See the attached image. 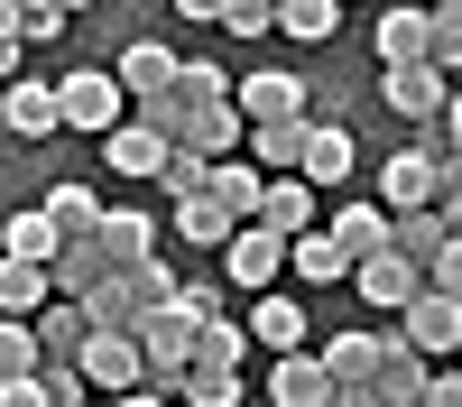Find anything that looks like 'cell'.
Returning a JSON list of instances; mask_svg holds the SVG:
<instances>
[{"label": "cell", "mask_w": 462, "mask_h": 407, "mask_svg": "<svg viewBox=\"0 0 462 407\" xmlns=\"http://www.w3.org/2000/svg\"><path fill=\"white\" fill-rule=\"evenodd\" d=\"M435 195H444V148L435 139L379 158V213H435Z\"/></svg>", "instance_id": "6da1fadb"}, {"label": "cell", "mask_w": 462, "mask_h": 407, "mask_svg": "<svg viewBox=\"0 0 462 407\" xmlns=\"http://www.w3.org/2000/svg\"><path fill=\"white\" fill-rule=\"evenodd\" d=\"M56 111H65V130H93V139H111L130 121V93L111 84V65H74L65 84H56Z\"/></svg>", "instance_id": "7a4b0ae2"}, {"label": "cell", "mask_w": 462, "mask_h": 407, "mask_svg": "<svg viewBox=\"0 0 462 407\" xmlns=\"http://www.w3.org/2000/svg\"><path fill=\"white\" fill-rule=\"evenodd\" d=\"M231 111H241L250 130H268V121H315V84H296V74H250V84H231Z\"/></svg>", "instance_id": "3957f363"}, {"label": "cell", "mask_w": 462, "mask_h": 407, "mask_svg": "<svg viewBox=\"0 0 462 407\" xmlns=\"http://www.w3.org/2000/svg\"><path fill=\"white\" fill-rule=\"evenodd\" d=\"M222 278L250 287V296H268V287L287 278V241L268 232V222H241V232H231V250H222Z\"/></svg>", "instance_id": "277c9868"}, {"label": "cell", "mask_w": 462, "mask_h": 407, "mask_svg": "<svg viewBox=\"0 0 462 407\" xmlns=\"http://www.w3.org/2000/svg\"><path fill=\"white\" fill-rule=\"evenodd\" d=\"M398 333H407L416 361H462V306H453V296H435V287L398 315Z\"/></svg>", "instance_id": "5b68a950"}, {"label": "cell", "mask_w": 462, "mask_h": 407, "mask_svg": "<svg viewBox=\"0 0 462 407\" xmlns=\"http://www.w3.org/2000/svg\"><path fill=\"white\" fill-rule=\"evenodd\" d=\"M352 287H361V306H370V315H389V324H398L416 296H426V269H407L398 250H379V259H361V269H352Z\"/></svg>", "instance_id": "8992f818"}, {"label": "cell", "mask_w": 462, "mask_h": 407, "mask_svg": "<svg viewBox=\"0 0 462 407\" xmlns=\"http://www.w3.org/2000/svg\"><path fill=\"white\" fill-rule=\"evenodd\" d=\"M426 370H435V361H416V352H407V333L389 324V333H379V361H370V398H379V407H416Z\"/></svg>", "instance_id": "52a82bcc"}, {"label": "cell", "mask_w": 462, "mask_h": 407, "mask_svg": "<svg viewBox=\"0 0 462 407\" xmlns=\"http://www.w3.org/2000/svg\"><path fill=\"white\" fill-rule=\"evenodd\" d=\"M74 370H84L93 398H130V389H139V343H130V333H93Z\"/></svg>", "instance_id": "ba28073f"}, {"label": "cell", "mask_w": 462, "mask_h": 407, "mask_svg": "<svg viewBox=\"0 0 462 407\" xmlns=\"http://www.w3.org/2000/svg\"><path fill=\"white\" fill-rule=\"evenodd\" d=\"M176 65H185V56H167L158 37H130L121 65H111V84H121V93H130V111H139V102H158V93L176 84Z\"/></svg>", "instance_id": "9c48e42d"}, {"label": "cell", "mask_w": 462, "mask_h": 407, "mask_svg": "<svg viewBox=\"0 0 462 407\" xmlns=\"http://www.w3.org/2000/svg\"><path fill=\"white\" fill-rule=\"evenodd\" d=\"M241 333H250V343H268V352H305V296H278V287H268V296H250V315H241Z\"/></svg>", "instance_id": "30bf717a"}, {"label": "cell", "mask_w": 462, "mask_h": 407, "mask_svg": "<svg viewBox=\"0 0 462 407\" xmlns=\"http://www.w3.org/2000/svg\"><path fill=\"white\" fill-rule=\"evenodd\" d=\"M0 130H10V139H56V130H65V111H56V84L19 74V84L0 93Z\"/></svg>", "instance_id": "8fae6325"}, {"label": "cell", "mask_w": 462, "mask_h": 407, "mask_svg": "<svg viewBox=\"0 0 462 407\" xmlns=\"http://www.w3.org/2000/svg\"><path fill=\"white\" fill-rule=\"evenodd\" d=\"M352 167H361V148H352V130H342V121H315V130H305V185H315V195H324V185H352Z\"/></svg>", "instance_id": "7c38bea8"}, {"label": "cell", "mask_w": 462, "mask_h": 407, "mask_svg": "<svg viewBox=\"0 0 462 407\" xmlns=\"http://www.w3.org/2000/svg\"><path fill=\"white\" fill-rule=\"evenodd\" d=\"M241 139H250V121H241L231 102H213V111H195V121H185V139H176V148H195L204 167H231V158H241Z\"/></svg>", "instance_id": "4fadbf2b"}, {"label": "cell", "mask_w": 462, "mask_h": 407, "mask_svg": "<svg viewBox=\"0 0 462 407\" xmlns=\"http://www.w3.org/2000/svg\"><path fill=\"white\" fill-rule=\"evenodd\" d=\"M259 222H268L278 241H305V232H315V185H305V176H268Z\"/></svg>", "instance_id": "5bb4252c"}, {"label": "cell", "mask_w": 462, "mask_h": 407, "mask_svg": "<svg viewBox=\"0 0 462 407\" xmlns=\"http://www.w3.org/2000/svg\"><path fill=\"white\" fill-rule=\"evenodd\" d=\"M56 250H65V232H56V222L37 213V204L0 222V259H19V269H56Z\"/></svg>", "instance_id": "9a60e30c"}, {"label": "cell", "mask_w": 462, "mask_h": 407, "mask_svg": "<svg viewBox=\"0 0 462 407\" xmlns=\"http://www.w3.org/2000/svg\"><path fill=\"white\" fill-rule=\"evenodd\" d=\"M379 93H389V111H407V121H444V102H453V84L435 65H407V74H379Z\"/></svg>", "instance_id": "2e32d148"}, {"label": "cell", "mask_w": 462, "mask_h": 407, "mask_svg": "<svg viewBox=\"0 0 462 407\" xmlns=\"http://www.w3.org/2000/svg\"><path fill=\"white\" fill-rule=\"evenodd\" d=\"M370 47H379V74H407V65H426V10H379Z\"/></svg>", "instance_id": "e0dca14e"}, {"label": "cell", "mask_w": 462, "mask_h": 407, "mask_svg": "<svg viewBox=\"0 0 462 407\" xmlns=\"http://www.w3.org/2000/svg\"><path fill=\"white\" fill-rule=\"evenodd\" d=\"M305 130H315V121H268V130L241 139V158H250L259 176H296V167H305Z\"/></svg>", "instance_id": "ac0fdd59"}, {"label": "cell", "mask_w": 462, "mask_h": 407, "mask_svg": "<svg viewBox=\"0 0 462 407\" xmlns=\"http://www.w3.org/2000/svg\"><path fill=\"white\" fill-rule=\"evenodd\" d=\"M28 333H37V370H47V361H84V343H93V324H84V306H65V296H56V306L37 315Z\"/></svg>", "instance_id": "d6986e66"}, {"label": "cell", "mask_w": 462, "mask_h": 407, "mask_svg": "<svg viewBox=\"0 0 462 407\" xmlns=\"http://www.w3.org/2000/svg\"><path fill=\"white\" fill-rule=\"evenodd\" d=\"M37 213H47V222H56V232H65V241H93L111 204L93 195V185H74V176H65V185H47V204H37Z\"/></svg>", "instance_id": "ffe728a7"}, {"label": "cell", "mask_w": 462, "mask_h": 407, "mask_svg": "<svg viewBox=\"0 0 462 407\" xmlns=\"http://www.w3.org/2000/svg\"><path fill=\"white\" fill-rule=\"evenodd\" d=\"M287 269H296V287H342V278H352V259H342V241L315 222L305 241H287Z\"/></svg>", "instance_id": "44dd1931"}, {"label": "cell", "mask_w": 462, "mask_h": 407, "mask_svg": "<svg viewBox=\"0 0 462 407\" xmlns=\"http://www.w3.org/2000/svg\"><path fill=\"white\" fill-rule=\"evenodd\" d=\"M102 278H111V259H102V241H65V250H56V269H47V287L65 296V306H84V296H93Z\"/></svg>", "instance_id": "7402d4cb"}, {"label": "cell", "mask_w": 462, "mask_h": 407, "mask_svg": "<svg viewBox=\"0 0 462 407\" xmlns=\"http://www.w3.org/2000/svg\"><path fill=\"white\" fill-rule=\"evenodd\" d=\"M268 398H278V407H333V380H324L315 352H287L278 370H268Z\"/></svg>", "instance_id": "603a6c76"}, {"label": "cell", "mask_w": 462, "mask_h": 407, "mask_svg": "<svg viewBox=\"0 0 462 407\" xmlns=\"http://www.w3.org/2000/svg\"><path fill=\"white\" fill-rule=\"evenodd\" d=\"M47 306H56L47 269H19V259H0V324H37Z\"/></svg>", "instance_id": "cb8c5ba5"}, {"label": "cell", "mask_w": 462, "mask_h": 407, "mask_svg": "<svg viewBox=\"0 0 462 407\" xmlns=\"http://www.w3.org/2000/svg\"><path fill=\"white\" fill-rule=\"evenodd\" d=\"M241 352H250V333L222 315V324L195 333V370H185V380H241Z\"/></svg>", "instance_id": "d4e9b609"}, {"label": "cell", "mask_w": 462, "mask_h": 407, "mask_svg": "<svg viewBox=\"0 0 462 407\" xmlns=\"http://www.w3.org/2000/svg\"><path fill=\"white\" fill-rule=\"evenodd\" d=\"M324 232H333V241H342V259L361 269V259H379V250H389V213H379V204H342Z\"/></svg>", "instance_id": "484cf974"}, {"label": "cell", "mask_w": 462, "mask_h": 407, "mask_svg": "<svg viewBox=\"0 0 462 407\" xmlns=\"http://www.w3.org/2000/svg\"><path fill=\"white\" fill-rule=\"evenodd\" d=\"M102 259H111V278L121 269H139V259H158V232H148V213H102Z\"/></svg>", "instance_id": "4316f807"}, {"label": "cell", "mask_w": 462, "mask_h": 407, "mask_svg": "<svg viewBox=\"0 0 462 407\" xmlns=\"http://www.w3.org/2000/svg\"><path fill=\"white\" fill-rule=\"evenodd\" d=\"M102 167H111V176H148V185H158V167H167V139H148L139 121H121V130L102 139Z\"/></svg>", "instance_id": "83f0119b"}, {"label": "cell", "mask_w": 462, "mask_h": 407, "mask_svg": "<svg viewBox=\"0 0 462 407\" xmlns=\"http://www.w3.org/2000/svg\"><path fill=\"white\" fill-rule=\"evenodd\" d=\"M315 361H324V380H333V389H361V380H370V361H379V333H370V324H361V333H333Z\"/></svg>", "instance_id": "f1b7e54d"}, {"label": "cell", "mask_w": 462, "mask_h": 407, "mask_svg": "<svg viewBox=\"0 0 462 407\" xmlns=\"http://www.w3.org/2000/svg\"><path fill=\"white\" fill-rule=\"evenodd\" d=\"M259 195H268V176H259L250 158H231V167H213V204H222L231 222H259Z\"/></svg>", "instance_id": "f546056e"}, {"label": "cell", "mask_w": 462, "mask_h": 407, "mask_svg": "<svg viewBox=\"0 0 462 407\" xmlns=\"http://www.w3.org/2000/svg\"><path fill=\"white\" fill-rule=\"evenodd\" d=\"M278 28L296 47H324V37H342V0H278Z\"/></svg>", "instance_id": "4dcf8cb0"}, {"label": "cell", "mask_w": 462, "mask_h": 407, "mask_svg": "<svg viewBox=\"0 0 462 407\" xmlns=\"http://www.w3.org/2000/svg\"><path fill=\"white\" fill-rule=\"evenodd\" d=\"M389 250L407 259V269H435V250H444V222H435V213H389Z\"/></svg>", "instance_id": "1f68e13d"}, {"label": "cell", "mask_w": 462, "mask_h": 407, "mask_svg": "<svg viewBox=\"0 0 462 407\" xmlns=\"http://www.w3.org/2000/svg\"><path fill=\"white\" fill-rule=\"evenodd\" d=\"M231 232H241V222H231L213 195H195V204H176V241H195V250H231Z\"/></svg>", "instance_id": "d6a6232c"}, {"label": "cell", "mask_w": 462, "mask_h": 407, "mask_svg": "<svg viewBox=\"0 0 462 407\" xmlns=\"http://www.w3.org/2000/svg\"><path fill=\"white\" fill-rule=\"evenodd\" d=\"M139 315H148V306H139L121 278H102V287L84 296V324H93V333H139Z\"/></svg>", "instance_id": "836d02e7"}, {"label": "cell", "mask_w": 462, "mask_h": 407, "mask_svg": "<svg viewBox=\"0 0 462 407\" xmlns=\"http://www.w3.org/2000/svg\"><path fill=\"white\" fill-rule=\"evenodd\" d=\"M426 65L444 74V84L462 74V0H444V10H426Z\"/></svg>", "instance_id": "e575fe53"}, {"label": "cell", "mask_w": 462, "mask_h": 407, "mask_svg": "<svg viewBox=\"0 0 462 407\" xmlns=\"http://www.w3.org/2000/svg\"><path fill=\"white\" fill-rule=\"evenodd\" d=\"M158 195H167V204H195V195H213V167L195 158V148H167V167H158Z\"/></svg>", "instance_id": "d590c367"}, {"label": "cell", "mask_w": 462, "mask_h": 407, "mask_svg": "<svg viewBox=\"0 0 462 407\" xmlns=\"http://www.w3.org/2000/svg\"><path fill=\"white\" fill-rule=\"evenodd\" d=\"M65 0H19V10H10V28H19V47H37V37H65Z\"/></svg>", "instance_id": "8d00e7d4"}, {"label": "cell", "mask_w": 462, "mask_h": 407, "mask_svg": "<svg viewBox=\"0 0 462 407\" xmlns=\"http://www.w3.org/2000/svg\"><path fill=\"white\" fill-rule=\"evenodd\" d=\"M176 102H185V111H213V102H231L222 65H176Z\"/></svg>", "instance_id": "74e56055"}, {"label": "cell", "mask_w": 462, "mask_h": 407, "mask_svg": "<svg viewBox=\"0 0 462 407\" xmlns=\"http://www.w3.org/2000/svg\"><path fill=\"white\" fill-rule=\"evenodd\" d=\"M121 287L139 296V306H176V269H167V259H139V269H121Z\"/></svg>", "instance_id": "f35d334b"}, {"label": "cell", "mask_w": 462, "mask_h": 407, "mask_svg": "<svg viewBox=\"0 0 462 407\" xmlns=\"http://www.w3.org/2000/svg\"><path fill=\"white\" fill-rule=\"evenodd\" d=\"M213 28H222V37H268V28H278V10H268V0H222Z\"/></svg>", "instance_id": "ab89813d"}, {"label": "cell", "mask_w": 462, "mask_h": 407, "mask_svg": "<svg viewBox=\"0 0 462 407\" xmlns=\"http://www.w3.org/2000/svg\"><path fill=\"white\" fill-rule=\"evenodd\" d=\"M37 389H47V407H93V389H84V370H74V361H47V370H37Z\"/></svg>", "instance_id": "60d3db41"}, {"label": "cell", "mask_w": 462, "mask_h": 407, "mask_svg": "<svg viewBox=\"0 0 462 407\" xmlns=\"http://www.w3.org/2000/svg\"><path fill=\"white\" fill-rule=\"evenodd\" d=\"M416 407H462V361H435L426 389H416Z\"/></svg>", "instance_id": "b9f144b4"}, {"label": "cell", "mask_w": 462, "mask_h": 407, "mask_svg": "<svg viewBox=\"0 0 462 407\" xmlns=\"http://www.w3.org/2000/svg\"><path fill=\"white\" fill-rule=\"evenodd\" d=\"M426 287H435V296H453V306H462V241H444V250H435V269H426Z\"/></svg>", "instance_id": "7bdbcfd3"}, {"label": "cell", "mask_w": 462, "mask_h": 407, "mask_svg": "<svg viewBox=\"0 0 462 407\" xmlns=\"http://www.w3.org/2000/svg\"><path fill=\"white\" fill-rule=\"evenodd\" d=\"M250 389L241 380H185V407H241Z\"/></svg>", "instance_id": "ee69618b"}, {"label": "cell", "mask_w": 462, "mask_h": 407, "mask_svg": "<svg viewBox=\"0 0 462 407\" xmlns=\"http://www.w3.org/2000/svg\"><path fill=\"white\" fill-rule=\"evenodd\" d=\"M435 148H444V158H453V167H462V93H453V102H444V121H435Z\"/></svg>", "instance_id": "f6af8a7d"}, {"label": "cell", "mask_w": 462, "mask_h": 407, "mask_svg": "<svg viewBox=\"0 0 462 407\" xmlns=\"http://www.w3.org/2000/svg\"><path fill=\"white\" fill-rule=\"evenodd\" d=\"M0 407H47V389L37 380H0Z\"/></svg>", "instance_id": "bcb514c9"}, {"label": "cell", "mask_w": 462, "mask_h": 407, "mask_svg": "<svg viewBox=\"0 0 462 407\" xmlns=\"http://www.w3.org/2000/svg\"><path fill=\"white\" fill-rule=\"evenodd\" d=\"M19 65H28V47H19V37H0V93L19 84Z\"/></svg>", "instance_id": "7dc6e473"}]
</instances>
